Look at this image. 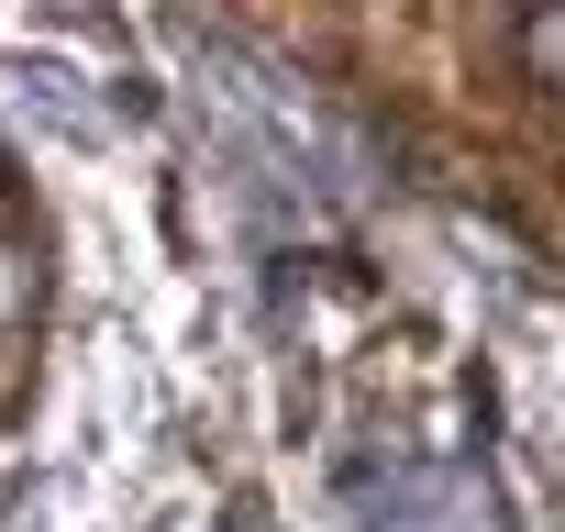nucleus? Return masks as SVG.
<instances>
[{"instance_id": "f03ea898", "label": "nucleus", "mask_w": 565, "mask_h": 532, "mask_svg": "<svg viewBox=\"0 0 565 532\" xmlns=\"http://www.w3.org/2000/svg\"><path fill=\"white\" fill-rule=\"evenodd\" d=\"M521 45H532V67H543V78L565 89V0H543V12H532V34H521Z\"/></svg>"}, {"instance_id": "7ed1b4c3", "label": "nucleus", "mask_w": 565, "mask_h": 532, "mask_svg": "<svg viewBox=\"0 0 565 532\" xmlns=\"http://www.w3.org/2000/svg\"><path fill=\"white\" fill-rule=\"evenodd\" d=\"M233 532H255V521H233Z\"/></svg>"}, {"instance_id": "f257e3e1", "label": "nucleus", "mask_w": 565, "mask_h": 532, "mask_svg": "<svg viewBox=\"0 0 565 532\" xmlns=\"http://www.w3.org/2000/svg\"><path fill=\"white\" fill-rule=\"evenodd\" d=\"M12 100H23L34 123H56V134H78V145L100 134V111L78 100V78H67V67H45V56H23V67H12Z\"/></svg>"}]
</instances>
